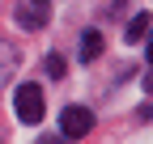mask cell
Wrapping results in <instances>:
<instances>
[{
	"instance_id": "1",
	"label": "cell",
	"mask_w": 153,
	"mask_h": 144,
	"mask_svg": "<svg viewBox=\"0 0 153 144\" xmlns=\"http://www.w3.org/2000/svg\"><path fill=\"white\" fill-rule=\"evenodd\" d=\"M13 102H17V119H22V123H38V119L47 115V98H43L38 85H22Z\"/></svg>"
},
{
	"instance_id": "2",
	"label": "cell",
	"mask_w": 153,
	"mask_h": 144,
	"mask_svg": "<svg viewBox=\"0 0 153 144\" xmlns=\"http://www.w3.org/2000/svg\"><path fill=\"white\" fill-rule=\"evenodd\" d=\"M17 21H22V30H43L51 21V4L47 0H17Z\"/></svg>"
},
{
	"instance_id": "3",
	"label": "cell",
	"mask_w": 153,
	"mask_h": 144,
	"mask_svg": "<svg viewBox=\"0 0 153 144\" xmlns=\"http://www.w3.org/2000/svg\"><path fill=\"white\" fill-rule=\"evenodd\" d=\"M89 127H94V115L85 110V106H68V110L60 115V132H64V140H81Z\"/></svg>"
},
{
	"instance_id": "4",
	"label": "cell",
	"mask_w": 153,
	"mask_h": 144,
	"mask_svg": "<svg viewBox=\"0 0 153 144\" xmlns=\"http://www.w3.org/2000/svg\"><path fill=\"white\" fill-rule=\"evenodd\" d=\"M102 43H106V38H102V30H85V34H81V60L94 64V60L102 55Z\"/></svg>"
},
{
	"instance_id": "5",
	"label": "cell",
	"mask_w": 153,
	"mask_h": 144,
	"mask_svg": "<svg viewBox=\"0 0 153 144\" xmlns=\"http://www.w3.org/2000/svg\"><path fill=\"white\" fill-rule=\"evenodd\" d=\"M149 26H153V17H149V13L140 9V13H136V17L128 21V43H140L145 34H149Z\"/></svg>"
},
{
	"instance_id": "6",
	"label": "cell",
	"mask_w": 153,
	"mask_h": 144,
	"mask_svg": "<svg viewBox=\"0 0 153 144\" xmlns=\"http://www.w3.org/2000/svg\"><path fill=\"white\" fill-rule=\"evenodd\" d=\"M13 68H17V51H13V47H4V38H0V85L13 76Z\"/></svg>"
},
{
	"instance_id": "7",
	"label": "cell",
	"mask_w": 153,
	"mask_h": 144,
	"mask_svg": "<svg viewBox=\"0 0 153 144\" xmlns=\"http://www.w3.org/2000/svg\"><path fill=\"white\" fill-rule=\"evenodd\" d=\"M64 72H68V64H64V55H47V76H51V81H60Z\"/></svg>"
},
{
	"instance_id": "8",
	"label": "cell",
	"mask_w": 153,
	"mask_h": 144,
	"mask_svg": "<svg viewBox=\"0 0 153 144\" xmlns=\"http://www.w3.org/2000/svg\"><path fill=\"white\" fill-rule=\"evenodd\" d=\"M145 38H149V47H145V55H149V64H153V34H145Z\"/></svg>"
},
{
	"instance_id": "9",
	"label": "cell",
	"mask_w": 153,
	"mask_h": 144,
	"mask_svg": "<svg viewBox=\"0 0 153 144\" xmlns=\"http://www.w3.org/2000/svg\"><path fill=\"white\" fill-rule=\"evenodd\" d=\"M145 89H149V93H153V72H149V76H145Z\"/></svg>"
},
{
	"instance_id": "10",
	"label": "cell",
	"mask_w": 153,
	"mask_h": 144,
	"mask_svg": "<svg viewBox=\"0 0 153 144\" xmlns=\"http://www.w3.org/2000/svg\"><path fill=\"white\" fill-rule=\"evenodd\" d=\"M47 144H64V136H55V140H47Z\"/></svg>"
}]
</instances>
